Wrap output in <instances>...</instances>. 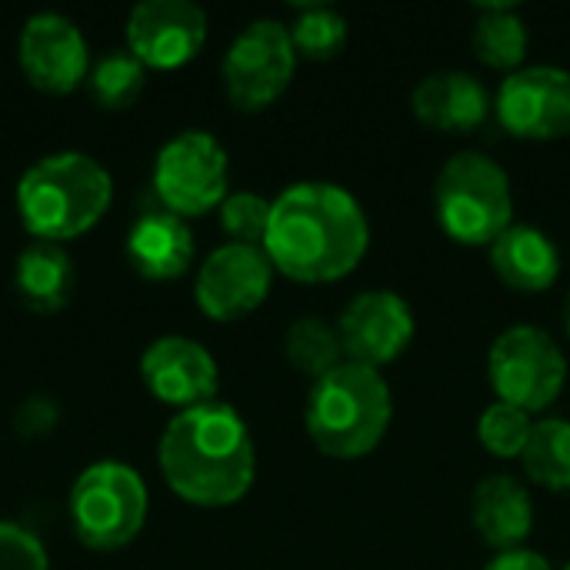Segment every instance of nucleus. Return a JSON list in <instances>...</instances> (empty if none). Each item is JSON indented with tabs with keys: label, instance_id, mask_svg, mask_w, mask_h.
Here are the masks:
<instances>
[{
	"label": "nucleus",
	"instance_id": "nucleus-24",
	"mask_svg": "<svg viewBox=\"0 0 570 570\" xmlns=\"http://www.w3.org/2000/svg\"><path fill=\"white\" fill-rule=\"evenodd\" d=\"M291 43L297 50V60H314V63H327L334 57L344 53L347 40H351V27L347 17L337 7L327 3H304L294 10V20L287 23Z\"/></svg>",
	"mask_w": 570,
	"mask_h": 570
},
{
	"label": "nucleus",
	"instance_id": "nucleus-8",
	"mask_svg": "<svg viewBox=\"0 0 570 570\" xmlns=\"http://www.w3.org/2000/svg\"><path fill=\"white\" fill-rule=\"evenodd\" d=\"M154 194L180 217H200L230 194V160L224 144L200 127L180 130L154 157Z\"/></svg>",
	"mask_w": 570,
	"mask_h": 570
},
{
	"label": "nucleus",
	"instance_id": "nucleus-1",
	"mask_svg": "<svg viewBox=\"0 0 570 570\" xmlns=\"http://www.w3.org/2000/svg\"><path fill=\"white\" fill-rule=\"evenodd\" d=\"M371 247L361 200L331 180H297L274 197L264 254L297 284H334L354 274Z\"/></svg>",
	"mask_w": 570,
	"mask_h": 570
},
{
	"label": "nucleus",
	"instance_id": "nucleus-16",
	"mask_svg": "<svg viewBox=\"0 0 570 570\" xmlns=\"http://www.w3.org/2000/svg\"><path fill=\"white\" fill-rule=\"evenodd\" d=\"M411 110L431 130L471 134L494 114V97L488 94L484 80L468 70H438L414 87Z\"/></svg>",
	"mask_w": 570,
	"mask_h": 570
},
{
	"label": "nucleus",
	"instance_id": "nucleus-9",
	"mask_svg": "<svg viewBox=\"0 0 570 570\" xmlns=\"http://www.w3.org/2000/svg\"><path fill=\"white\" fill-rule=\"evenodd\" d=\"M294 70H297V50L291 43L287 23L274 17L250 20L230 40L220 63L227 100L247 114L271 107L291 87Z\"/></svg>",
	"mask_w": 570,
	"mask_h": 570
},
{
	"label": "nucleus",
	"instance_id": "nucleus-15",
	"mask_svg": "<svg viewBox=\"0 0 570 570\" xmlns=\"http://www.w3.org/2000/svg\"><path fill=\"white\" fill-rule=\"evenodd\" d=\"M140 377L157 401L177 411L217 401L220 387L214 354L187 334H164L150 341L140 354Z\"/></svg>",
	"mask_w": 570,
	"mask_h": 570
},
{
	"label": "nucleus",
	"instance_id": "nucleus-21",
	"mask_svg": "<svg viewBox=\"0 0 570 570\" xmlns=\"http://www.w3.org/2000/svg\"><path fill=\"white\" fill-rule=\"evenodd\" d=\"M471 47L484 67L501 70L508 77L524 67L528 47H531V30L514 3H484L474 13Z\"/></svg>",
	"mask_w": 570,
	"mask_h": 570
},
{
	"label": "nucleus",
	"instance_id": "nucleus-4",
	"mask_svg": "<svg viewBox=\"0 0 570 570\" xmlns=\"http://www.w3.org/2000/svg\"><path fill=\"white\" fill-rule=\"evenodd\" d=\"M394 417V394L381 371L344 361L311 384L304 428L331 461H361L377 451Z\"/></svg>",
	"mask_w": 570,
	"mask_h": 570
},
{
	"label": "nucleus",
	"instance_id": "nucleus-11",
	"mask_svg": "<svg viewBox=\"0 0 570 570\" xmlns=\"http://www.w3.org/2000/svg\"><path fill=\"white\" fill-rule=\"evenodd\" d=\"M274 264L267 261L264 247L250 244H220L214 247L194 277L197 307L210 321H237L254 314L274 284Z\"/></svg>",
	"mask_w": 570,
	"mask_h": 570
},
{
	"label": "nucleus",
	"instance_id": "nucleus-22",
	"mask_svg": "<svg viewBox=\"0 0 570 570\" xmlns=\"http://www.w3.org/2000/svg\"><path fill=\"white\" fill-rule=\"evenodd\" d=\"M284 354H287V364L297 374H304L311 384L321 381L324 374H331L334 367H341L347 361L341 334H337V324H331V321H324L317 314H304V317H297L287 327Z\"/></svg>",
	"mask_w": 570,
	"mask_h": 570
},
{
	"label": "nucleus",
	"instance_id": "nucleus-17",
	"mask_svg": "<svg viewBox=\"0 0 570 570\" xmlns=\"http://www.w3.org/2000/svg\"><path fill=\"white\" fill-rule=\"evenodd\" d=\"M127 261L147 281H174L194 264V230L167 207H147L127 230Z\"/></svg>",
	"mask_w": 570,
	"mask_h": 570
},
{
	"label": "nucleus",
	"instance_id": "nucleus-29",
	"mask_svg": "<svg viewBox=\"0 0 570 570\" xmlns=\"http://www.w3.org/2000/svg\"><path fill=\"white\" fill-rule=\"evenodd\" d=\"M57 424V404L53 397H30L17 411V428L20 434H40Z\"/></svg>",
	"mask_w": 570,
	"mask_h": 570
},
{
	"label": "nucleus",
	"instance_id": "nucleus-10",
	"mask_svg": "<svg viewBox=\"0 0 570 570\" xmlns=\"http://www.w3.org/2000/svg\"><path fill=\"white\" fill-rule=\"evenodd\" d=\"M498 124L531 144L570 137V70L554 63H524L508 73L494 94Z\"/></svg>",
	"mask_w": 570,
	"mask_h": 570
},
{
	"label": "nucleus",
	"instance_id": "nucleus-5",
	"mask_svg": "<svg viewBox=\"0 0 570 570\" xmlns=\"http://www.w3.org/2000/svg\"><path fill=\"white\" fill-rule=\"evenodd\" d=\"M434 217L454 244L491 247L514 224L508 170L481 150L448 157L434 177Z\"/></svg>",
	"mask_w": 570,
	"mask_h": 570
},
{
	"label": "nucleus",
	"instance_id": "nucleus-6",
	"mask_svg": "<svg viewBox=\"0 0 570 570\" xmlns=\"http://www.w3.org/2000/svg\"><path fill=\"white\" fill-rule=\"evenodd\" d=\"M67 511L80 544L94 551H120L144 531L147 484L130 464L104 458L77 474Z\"/></svg>",
	"mask_w": 570,
	"mask_h": 570
},
{
	"label": "nucleus",
	"instance_id": "nucleus-31",
	"mask_svg": "<svg viewBox=\"0 0 570 570\" xmlns=\"http://www.w3.org/2000/svg\"><path fill=\"white\" fill-rule=\"evenodd\" d=\"M564 331H568V337H570V294H568V301H564Z\"/></svg>",
	"mask_w": 570,
	"mask_h": 570
},
{
	"label": "nucleus",
	"instance_id": "nucleus-32",
	"mask_svg": "<svg viewBox=\"0 0 570 570\" xmlns=\"http://www.w3.org/2000/svg\"><path fill=\"white\" fill-rule=\"evenodd\" d=\"M564 570H570V564H568V568H564Z\"/></svg>",
	"mask_w": 570,
	"mask_h": 570
},
{
	"label": "nucleus",
	"instance_id": "nucleus-28",
	"mask_svg": "<svg viewBox=\"0 0 570 570\" xmlns=\"http://www.w3.org/2000/svg\"><path fill=\"white\" fill-rule=\"evenodd\" d=\"M0 570H50L43 541L17 521H0Z\"/></svg>",
	"mask_w": 570,
	"mask_h": 570
},
{
	"label": "nucleus",
	"instance_id": "nucleus-7",
	"mask_svg": "<svg viewBox=\"0 0 570 570\" xmlns=\"http://www.w3.org/2000/svg\"><path fill=\"white\" fill-rule=\"evenodd\" d=\"M564 347L534 324L501 331L488 351V381L498 401L528 411L531 417L558 404L568 387Z\"/></svg>",
	"mask_w": 570,
	"mask_h": 570
},
{
	"label": "nucleus",
	"instance_id": "nucleus-13",
	"mask_svg": "<svg viewBox=\"0 0 570 570\" xmlns=\"http://www.w3.org/2000/svg\"><path fill=\"white\" fill-rule=\"evenodd\" d=\"M127 50L147 70L190 63L207 40V10L194 0H140L127 13Z\"/></svg>",
	"mask_w": 570,
	"mask_h": 570
},
{
	"label": "nucleus",
	"instance_id": "nucleus-18",
	"mask_svg": "<svg viewBox=\"0 0 570 570\" xmlns=\"http://www.w3.org/2000/svg\"><path fill=\"white\" fill-rule=\"evenodd\" d=\"M471 524L498 554L518 551L534 531V501L518 478L491 474L471 494Z\"/></svg>",
	"mask_w": 570,
	"mask_h": 570
},
{
	"label": "nucleus",
	"instance_id": "nucleus-19",
	"mask_svg": "<svg viewBox=\"0 0 570 570\" xmlns=\"http://www.w3.org/2000/svg\"><path fill=\"white\" fill-rule=\"evenodd\" d=\"M491 271L518 294H544L561 277V250L558 244L534 224H511L488 247Z\"/></svg>",
	"mask_w": 570,
	"mask_h": 570
},
{
	"label": "nucleus",
	"instance_id": "nucleus-12",
	"mask_svg": "<svg viewBox=\"0 0 570 570\" xmlns=\"http://www.w3.org/2000/svg\"><path fill=\"white\" fill-rule=\"evenodd\" d=\"M334 324L344 357L374 371L404 357L417 331L414 311L397 291H364L351 297Z\"/></svg>",
	"mask_w": 570,
	"mask_h": 570
},
{
	"label": "nucleus",
	"instance_id": "nucleus-2",
	"mask_svg": "<svg viewBox=\"0 0 570 570\" xmlns=\"http://www.w3.org/2000/svg\"><path fill=\"white\" fill-rule=\"evenodd\" d=\"M157 464L167 488L197 508L237 504L257 478V448L247 421L227 401L177 411L160 441Z\"/></svg>",
	"mask_w": 570,
	"mask_h": 570
},
{
	"label": "nucleus",
	"instance_id": "nucleus-14",
	"mask_svg": "<svg viewBox=\"0 0 570 570\" xmlns=\"http://www.w3.org/2000/svg\"><path fill=\"white\" fill-rule=\"evenodd\" d=\"M17 57L27 80L47 94H70L90 73V47L83 30L57 10H40L23 20Z\"/></svg>",
	"mask_w": 570,
	"mask_h": 570
},
{
	"label": "nucleus",
	"instance_id": "nucleus-26",
	"mask_svg": "<svg viewBox=\"0 0 570 570\" xmlns=\"http://www.w3.org/2000/svg\"><path fill=\"white\" fill-rule=\"evenodd\" d=\"M534 431V417L504 401H491L478 417V441L498 461H521Z\"/></svg>",
	"mask_w": 570,
	"mask_h": 570
},
{
	"label": "nucleus",
	"instance_id": "nucleus-23",
	"mask_svg": "<svg viewBox=\"0 0 570 570\" xmlns=\"http://www.w3.org/2000/svg\"><path fill=\"white\" fill-rule=\"evenodd\" d=\"M524 474L554 494H570V421L541 417L534 421L531 441L521 454Z\"/></svg>",
	"mask_w": 570,
	"mask_h": 570
},
{
	"label": "nucleus",
	"instance_id": "nucleus-27",
	"mask_svg": "<svg viewBox=\"0 0 570 570\" xmlns=\"http://www.w3.org/2000/svg\"><path fill=\"white\" fill-rule=\"evenodd\" d=\"M271 207H274V200H267L254 190H230L224 197V204L217 207L220 227L230 237V244L264 247V237L271 227Z\"/></svg>",
	"mask_w": 570,
	"mask_h": 570
},
{
	"label": "nucleus",
	"instance_id": "nucleus-3",
	"mask_svg": "<svg viewBox=\"0 0 570 570\" xmlns=\"http://www.w3.org/2000/svg\"><path fill=\"white\" fill-rule=\"evenodd\" d=\"M114 200L110 170L83 150H57L33 160L17 180V214L33 240L87 234Z\"/></svg>",
	"mask_w": 570,
	"mask_h": 570
},
{
	"label": "nucleus",
	"instance_id": "nucleus-30",
	"mask_svg": "<svg viewBox=\"0 0 570 570\" xmlns=\"http://www.w3.org/2000/svg\"><path fill=\"white\" fill-rule=\"evenodd\" d=\"M484 570H554L551 561L531 548H518V551H504V554H494V561Z\"/></svg>",
	"mask_w": 570,
	"mask_h": 570
},
{
	"label": "nucleus",
	"instance_id": "nucleus-20",
	"mask_svg": "<svg viewBox=\"0 0 570 570\" xmlns=\"http://www.w3.org/2000/svg\"><path fill=\"white\" fill-rule=\"evenodd\" d=\"M77 284V271L63 244L30 240L13 261V291L17 297L40 314L60 311Z\"/></svg>",
	"mask_w": 570,
	"mask_h": 570
},
{
	"label": "nucleus",
	"instance_id": "nucleus-25",
	"mask_svg": "<svg viewBox=\"0 0 570 570\" xmlns=\"http://www.w3.org/2000/svg\"><path fill=\"white\" fill-rule=\"evenodd\" d=\"M87 83H90V94H94V100L100 107L124 110L140 97V90L147 83V67L127 47L124 50H107L100 60L90 63Z\"/></svg>",
	"mask_w": 570,
	"mask_h": 570
}]
</instances>
